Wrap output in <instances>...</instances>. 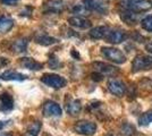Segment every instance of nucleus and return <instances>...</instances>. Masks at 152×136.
<instances>
[{
  "instance_id": "obj_5",
  "label": "nucleus",
  "mask_w": 152,
  "mask_h": 136,
  "mask_svg": "<svg viewBox=\"0 0 152 136\" xmlns=\"http://www.w3.org/2000/svg\"><path fill=\"white\" fill-rule=\"evenodd\" d=\"M74 130L77 134L85 136H91L93 135L96 132V125L92 121H88V120H81L77 121L74 126Z\"/></svg>"
},
{
  "instance_id": "obj_21",
  "label": "nucleus",
  "mask_w": 152,
  "mask_h": 136,
  "mask_svg": "<svg viewBox=\"0 0 152 136\" xmlns=\"http://www.w3.org/2000/svg\"><path fill=\"white\" fill-rule=\"evenodd\" d=\"M14 26V20L9 17H0V33L8 32L12 27Z\"/></svg>"
},
{
  "instance_id": "obj_3",
  "label": "nucleus",
  "mask_w": 152,
  "mask_h": 136,
  "mask_svg": "<svg viewBox=\"0 0 152 136\" xmlns=\"http://www.w3.org/2000/svg\"><path fill=\"white\" fill-rule=\"evenodd\" d=\"M152 69V57L146 55H140L136 56L132 63V71L139 73V71H149Z\"/></svg>"
},
{
  "instance_id": "obj_26",
  "label": "nucleus",
  "mask_w": 152,
  "mask_h": 136,
  "mask_svg": "<svg viewBox=\"0 0 152 136\" xmlns=\"http://www.w3.org/2000/svg\"><path fill=\"white\" fill-rule=\"evenodd\" d=\"M49 66H50L52 69H58L60 66H61V64L59 63V60H58L56 57H51V59L49 60Z\"/></svg>"
},
{
  "instance_id": "obj_9",
  "label": "nucleus",
  "mask_w": 152,
  "mask_h": 136,
  "mask_svg": "<svg viewBox=\"0 0 152 136\" xmlns=\"http://www.w3.org/2000/svg\"><path fill=\"white\" fill-rule=\"evenodd\" d=\"M84 6L90 10H94L100 14H107L108 7L103 0H83Z\"/></svg>"
},
{
  "instance_id": "obj_6",
  "label": "nucleus",
  "mask_w": 152,
  "mask_h": 136,
  "mask_svg": "<svg viewBox=\"0 0 152 136\" xmlns=\"http://www.w3.org/2000/svg\"><path fill=\"white\" fill-rule=\"evenodd\" d=\"M108 90L116 97H123L126 93V86L119 79L111 78L108 81Z\"/></svg>"
},
{
  "instance_id": "obj_4",
  "label": "nucleus",
  "mask_w": 152,
  "mask_h": 136,
  "mask_svg": "<svg viewBox=\"0 0 152 136\" xmlns=\"http://www.w3.org/2000/svg\"><path fill=\"white\" fill-rule=\"evenodd\" d=\"M41 81L45 85L53 87V89H63L67 84V81L63 76L57 75V74H45L41 78Z\"/></svg>"
},
{
  "instance_id": "obj_13",
  "label": "nucleus",
  "mask_w": 152,
  "mask_h": 136,
  "mask_svg": "<svg viewBox=\"0 0 152 136\" xmlns=\"http://www.w3.org/2000/svg\"><path fill=\"white\" fill-rule=\"evenodd\" d=\"M121 18L127 25H134L139 20V13L132 10H124L121 13Z\"/></svg>"
},
{
  "instance_id": "obj_19",
  "label": "nucleus",
  "mask_w": 152,
  "mask_h": 136,
  "mask_svg": "<svg viewBox=\"0 0 152 136\" xmlns=\"http://www.w3.org/2000/svg\"><path fill=\"white\" fill-rule=\"evenodd\" d=\"M1 78L5 79V81H24L26 79L25 75H22L19 73H16V71H5L2 75H1Z\"/></svg>"
},
{
  "instance_id": "obj_24",
  "label": "nucleus",
  "mask_w": 152,
  "mask_h": 136,
  "mask_svg": "<svg viewBox=\"0 0 152 136\" xmlns=\"http://www.w3.org/2000/svg\"><path fill=\"white\" fill-rule=\"evenodd\" d=\"M150 123H152V110L144 112L139 118V124L141 126H146V125H149Z\"/></svg>"
},
{
  "instance_id": "obj_34",
  "label": "nucleus",
  "mask_w": 152,
  "mask_h": 136,
  "mask_svg": "<svg viewBox=\"0 0 152 136\" xmlns=\"http://www.w3.org/2000/svg\"><path fill=\"white\" fill-rule=\"evenodd\" d=\"M5 136H9V135H5Z\"/></svg>"
},
{
  "instance_id": "obj_30",
  "label": "nucleus",
  "mask_w": 152,
  "mask_h": 136,
  "mask_svg": "<svg viewBox=\"0 0 152 136\" xmlns=\"http://www.w3.org/2000/svg\"><path fill=\"white\" fill-rule=\"evenodd\" d=\"M145 49H146V51L150 52V53L152 55V42L151 43H148V44L145 45Z\"/></svg>"
},
{
  "instance_id": "obj_23",
  "label": "nucleus",
  "mask_w": 152,
  "mask_h": 136,
  "mask_svg": "<svg viewBox=\"0 0 152 136\" xmlns=\"http://www.w3.org/2000/svg\"><path fill=\"white\" fill-rule=\"evenodd\" d=\"M121 132L123 134L126 136H135L136 135V129L132 124L129 123H125L123 126H121Z\"/></svg>"
},
{
  "instance_id": "obj_17",
  "label": "nucleus",
  "mask_w": 152,
  "mask_h": 136,
  "mask_svg": "<svg viewBox=\"0 0 152 136\" xmlns=\"http://www.w3.org/2000/svg\"><path fill=\"white\" fill-rule=\"evenodd\" d=\"M22 65L24 66L27 69H31V71H40L43 68V65L41 63H38L37 60H34L33 58H22L20 60Z\"/></svg>"
},
{
  "instance_id": "obj_8",
  "label": "nucleus",
  "mask_w": 152,
  "mask_h": 136,
  "mask_svg": "<svg viewBox=\"0 0 152 136\" xmlns=\"http://www.w3.org/2000/svg\"><path fill=\"white\" fill-rule=\"evenodd\" d=\"M45 13H61L65 8V2L63 0H45L43 2Z\"/></svg>"
},
{
  "instance_id": "obj_14",
  "label": "nucleus",
  "mask_w": 152,
  "mask_h": 136,
  "mask_svg": "<svg viewBox=\"0 0 152 136\" xmlns=\"http://www.w3.org/2000/svg\"><path fill=\"white\" fill-rule=\"evenodd\" d=\"M35 42L41 45H52L57 43L58 40L56 38H52L50 35L45 34V33H39L35 35Z\"/></svg>"
},
{
  "instance_id": "obj_31",
  "label": "nucleus",
  "mask_w": 152,
  "mask_h": 136,
  "mask_svg": "<svg viewBox=\"0 0 152 136\" xmlns=\"http://www.w3.org/2000/svg\"><path fill=\"white\" fill-rule=\"evenodd\" d=\"M72 56L74 57V58H77V59H80V55L77 53V52H75V50H73L72 51Z\"/></svg>"
},
{
  "instance_id": "obj_15",
  "label": "nucleus",
  "mask_w": 152,
  "mask_h": 136,
  "mask_svg": "<svg viewBox=\"0 0 152 136\" xmlns=\"http://www.w3.org/2000/svg\"><path fill=\"white\" fill-rule=\"evenodd\" d=\"M108 31H109V28H108L107 26H96V27L92 28L90 31L89 35L91 39H94V40L103 39V38H106Z\"/></svg>"
},
{
  "instance_id": "obj_27",
  "label": "nucleus",
  "mask_w": 152,
  "mask_h": 136,
  "mask_svg": "<svg viewBox=\"0 0 152 136\" xmlns=\"http://www.w3.org/2000/svg\"><path fill=\"white\" fill-rule=\"evenodd\" d=\"M85 8L86 7L83 6V5H76V6H74V8L72 10H73V13L75 14H83L85 12Z\"/></svg>"
},
{
  "instance_id": "obj_20",
  "label": "nucleus",
  "mask_w": 152,
  "mask_h": 136,
  "mask_svg": "<svg viewBox=\"0 0 152 136\" xmlns=\"http://www.w3.org/2000/svg\"><path fill=\"white\" fill-rule=\"evenodd\" d=\"M41 126H42L41 121H38V120L32 123L24 133V136H38L39 133H40V129H41Z\"/></svg>"
},
{
  "instance_id": "obj_10",
  "label": "nucleus",
  "mask_w": 152,
  "mask_h": 136,
  "mask_svg": "<svg viewBox=\"0 0 152 136\" xmlns=\"http://www.w3.org/2000/svg\"><path fill=\"white\" fill-rule=\"evenodd\" d=\"M92 67L96 71V73H100L102 75H114V74H116L118 71V69L115 66L106 64V63H101V61L93 63Z\"/></svg>"
},
{
  "instance_id": "obj_11",
  "label": "nucleus",
  "mask_w": 152,
  "mask_h": 136,
  "mask_svg": "<svg viewBox=\"0 0 152 136\" xmlns=\"http://www.w3.org/2000/svg\"><path fill=\"white\" fill-rule=\"evenodd\" d=\"M43 113L45 116H60L61 108L59 104L53 101H47L43 104Z\"/></svg>"
},
{
  "instance_id": "obj_12",
  "label": "nucleus",
  "mask_w": 152,
  "mask_h": 136,
  "mask_svg": "<svg viewBox=\"0 0 152 136\" xmlns=\"http://www.w3.org/2000/svg\"><path fill=\"white\" fill-rule=\"evenodd\" d=\"M68 23H69V25L77 27V28H82V30L91 27V22L89 20H86V18H84V17H81V16L69 17L68 18Z\"/></svg>"
},
{
  "instance_id": "obj_7",
  "label": "nucleus",
  "mask_w": 152,
  "mask_h": 136,
  "mask_svg": "<svg viewBox=\"0 0 152 136\" xmlns=\"http://www.w3.org/2000/svg\"><path fill=\"white\" fill-rule=\"evenodd\" d=\"M127 38L126 33L121 30H109L106 35V41L113 44H119Z\"/></svg>"
},
{
  "instance_id": "obj_18",
  "label": "nucleus",
  "mask_w": 152,
  "mask_h": 136,
  "mask_svg": "<svg viewBox=\"0 0 152 136\" xmlns=\"http://www.w3.org/2000/svg\"><path fill=\"white\" fill-rule=\"evenodd\" d=\"M66 110L72 116H76L82 110V104L78 100H72V101L67 102V104H66Z\"/></svg>"
},
{
  "instance_id": "obj_32",
  "label": "nucleus",
  "mask_w": 152,
  "mask_h": 136,
  "mask_svg": "<svg viewBox=\"0 0 152 136\" xmlns=\"http://www.w3.org/2000/svg\"><path fill=\"white\" fill-rule=\"evenodd\" d=\"M5 125H6V123H4V121H0V129H1V128H2Z\"/></svg>"
},
{
  "instance_id": "obj_33",
  "label": "nucleus",
  "mask_w": 152,
  "mask_h": 136,
  "mask_svg": "<svg viewBox=\"0 0 152 136\" xmlns=\"http://www.w3.org/2000/svg\"><path fill=\"white\" fill-rule=\"evenodd\" d=\"M107 136H118V135H116V134H108Z\"/></svg>"
},
{
  "instance_id": "obj_29",
  "label": "nucleus",
  "mask_w": 152,
  "mask_h": 136,
  "mask_svg": "<svg viewBox=\"0 0 152 136\" xmlns=\"http://www.w3.org/2000/svg\"><path fill=\"white\" fill-rule=\"evenodd\" d=\"M2 4H5V5H14V4H16L18 0H0Z\"/></svg>"
},
{
  "instance_id": "obj_22",
  "label": "nucleus",
  "mask_w": 152,
  "mask_h": 136,
  "mask_svg": "<svg viewBox=\"0 0 152 136\" xmlns=\"http://www.w3.org/2000/svg\"><path fill=\"white\" fill-rule=\"evenodd\" d=\"M27 40L26 39H18L13 43V50L15 52H24L27 48Z\"/></svg>"
},
{
  "instance_id": "obj_25",
  "label": "nucleus",
  "mask_w": 152,
  "mask_h": 136,
  "mask_svg": "<svg viewBox=\"0 0 152 136\" xmlns=\"http://www.w3.org/2000/svg\"><path fill=\"white\" fill-rule=\"evenodd\" d=\"M141 26L148 32H152V15H148L141 20Z\"/></svg>"
},
{
  "instance_id": "obj_2",
  "label": "nucleus",
  "mask_w": 152,
  "mask_h": 136,
  "mask_svg": "<svg viewBox=\"0 0 152 136\" xmlns=\"http://www.w3.org/2000/svg\"><path fill=\"white\" fill-rule=\"evenodd\" d=\"M101 53L104 58L115 64H124L126 61V56L119 49H116V48L103 47L101 48Z\"/></svg>"
},
{
  "instance_id": "obj_28",
  "label": "nucleus",
  "mask_w": 152,
  "mask_h": 136,
  "mask_svg": "<svg viewBox=\"0 0 152 136\" xmlns=\"http://www.w3.org/2000/svg\"><path fill=\"white\" fill-rule=\"evenodd\" d=\"M91 77H92L93 81L100 82V81H102L103 76H102V74H100V73H93V74H91Z\"/></svg>"
},
{
  "instance_id": "obj_1",
  "label": "nucleus",
  "mask_w": 152,
  "mask_h": 136,
  "mask_svg": "<svg viewBox=\"0 0 152 136\" xmlns=\"http://www.w3.org/2000/svg\"><path fill=\"white\" fill-rule=\"evenodd\" d=\"M119 5L126 10L132 12H145L151 8V0H119Z\"/></svg>"
},
{
  "instance_id": "obj_16",
  "label": "nucleus",
  "mask_w": 152,
  "mask_h": 136,
  "mask_svg": "<svg viewBox=\"0 0 152 136\" xmlns=\"http://www.w3.org/2000/svg\"><path fill=\"white\" fill-rule=\"evenodd\" d=\"M14 108V100L9 94L4 93L0 95V109L1 110H12Z\"/></svg>"
}]
</instances>
